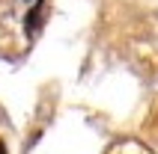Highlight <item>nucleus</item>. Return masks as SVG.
<instances>
[{"label": "nucleus", "mask_w": 158, "mask_h": 154, "mask_svg": "<svg viewBox=\"0 0 158 154\" xmlns=\"http://www.w3.org/2000/svg\"><path fill=\"white\" fill-rule=\"evenodd\" d=\"M42 0H39V3H36V6H33V12H30V21H27V24H24V30H27V33H36V27H39V21H42Z\"/></svg>", "instance_id": "f257e3e1"}, {"label": "nucleus", "mask_w": 158, "mask_h": 154, "mask_svg": "<svg viewBox=\"0 0 158 154\" xmlns=\"http://www.w3.org/2000/svg\"><path fill=\"white\" fill-rule=\"evenodd\" d=\"M0 154H6V145H3V142H0Z\"/></svg>", "instance_id": "f03ea898"}]
</instances>
